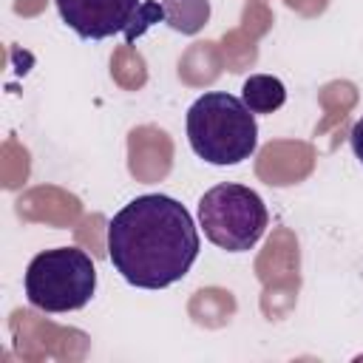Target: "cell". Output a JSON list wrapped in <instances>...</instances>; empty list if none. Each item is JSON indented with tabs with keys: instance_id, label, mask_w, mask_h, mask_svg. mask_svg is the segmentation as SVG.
<instances>
[{
	"instance_id": "1",
	"label": "cell",
	"mask_w": 363,
	"mask_h": 363,
	"mask_svg": "<svg viewBox=\"0 0 363 363\" xmlns=\"http://www.w3.org/2000/svg\"><path fill=\"white\" fill-rule=\"evenodd\" d=\"M199 250L193 216L164 193L136 196L108 221V258L139 289H164L182 281Z\"/></svg>"
},
{
	"instance_id": "2",
	"label": "cell",
	"mask_w": 363,
	"mask_h": 363,
	"mask_svg": "<svg viewBox=\"0 0 363 363\" xmlns=\"http://www.w3.org/2000/svg\"><path fill=\"white\" fill-rule=\"evenodd\" d=\"M187 142L210 164H238L258 147L255 113L227 91H207L187 111Z\"/></svg>"
},
{
	"instance_id": "3",
	"label": "cell",
	"mask_w": 363,
	"mask_h": 363,
	"mask_svg": "<svg viewBox=\"0 0 363 363\" xmlns=\"http://www.w3.org/2000/svg\"><path fill=\"white\" fill-rule=\"evenodd\" d=\"M96 289V267L85 250L54 247L37 252L26 267V298L43 312H77Z\"/></svg>"
},
{
	"instance_id": "4",
	"label": "cell",
	"mask_w": 363,
	"mask_h": 363,
	"mask_svg": "<svg viewBox=\"0 0 363 363\" xmlns=\"http://www.w3.org/2000/svg\"><path fill=\"white\" fill-rule=\"evenodd\" d=\"M199 224L210 244L227 252H247L252 250L267 224V207L264 199L244 187V184H216L199 199Z\"/></svg>"
},
{
	"instance_id": "5",
	"label": "cell",
	"mask_w": 363,
	"mask_h": 363,
	"mask_svg": "<svg viewBox=\"0 0 363 363\" xmlns=\"http://www.w3.org/2000/svg\"><path fill=\"white\" fill-rule=\"evenodd\" d=\"M62 23L82 40H105L125 34L128 43L139 37L142 0H54Z\"/></svg>"
},
{
	"instance_id": "6",
	"label": "cell",
	"mask_w": 363,
	"mask_h": 363,
	"mask_svg": "<svg viewBox=\"0 0 363 363\" xmlns=\"http://www.w3.org/2000/svg\"><path fill=\"white\" fill-rule=\"evenodd\" d=\"M241 99L252 113H272L286 102V88L278 77L252 74L241 85Z\"/></svg>"
},
{
	"instance_id": "7",
	"label": "cell",
	"mask_w": 363,
	"mask_h": 363,
	"mask_svg": "<svg viewBox=\"0 0 363 363\" xmlns=\"http://www.w3.org/2000/svg\"><path fill=\"white\" fill-rule=\"evenodd\" d=\"M164 23L182 34H199L210 20V0H162Z\"/></svg>"
},
{
	"instance_id": "8",
	"label": "cell",
	"mask_w": 363,
	"mask_h": 363,
	"mask_svg": "<svg viewBox=\"0 0 363 363\" xmlns=\"http://www.w3.org/2000/svg\"><path fill=\"white\" fill-rule=\"evenodd\" d=\"M349 145H352V150H354V156H357V162L363 164V116L352 125V133H349Z\"/></svg>"
}]
</instances>
